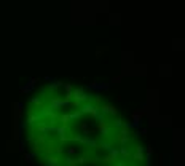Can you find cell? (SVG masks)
Returning a JSON list of instances; mask_svg holds the SVG:
<instances>
[{
	"mask_svg": "<svg viewBox=\"0 0 185 166\" xmlns=\"http://www.w3.org/2000/svg\"><path fill=\"white\" fill-rule=\"evenodd\" d=\"M97 130L102 134V137H110L113 134V125L110 122H107L104 118V115H99L97 117Z\"/></svg>",
	"mask_w": 185,
	"mask_h": 166,
	"instance_id": "obj_1",
	"label": "cell"
},
{
	"mask_svg": "<svg viewBox=\"0 0 185 166\" xmlns=\"http://www.w3.org/2000/svg\"><path fill=\"white\" fill-rule=\"evenodd\" d=\"M131 139H133V136L128 131V128H120L117 131V134L113 136V142L121 145V147H126L129 142H131Z\"/></svg>",
	"mask_w": 185,
	"mask_h": 166,
	"instance_id": "obj_2",
	"label": "cell"
},
{
	"mask_svg": "<svg viewBox=\"0 0 185 166\" xmlns=\"http://www.w3.org/2000/svg\"><path fill=\"white\" fill-rule=\"evenodd\" d=\"M26 114H27V117H26V125H35L37 122H40V120H42L39 110H37L35 107H32V106H29V107L26 109Z\"/></svg>",
	"mask_w": 185,
	"mask_h": 166,
	"instance_id": "obj_3",
	"label": "cell"
},
{
	"mask_svg": "<svg viewBox=\"0 0 185 166\" xmlns=\"http://www.w3.org/2000/svg\"><path fill=\"white\" fill-rule=\"evenodd\" d=\"M72 99L73 101H78V102L85 104V102H91V96L88 93H85L81 88H75L72 89Z\"/></svg>",
	"mask_w": 185,
	"mask_h": 166,
	"instance_id": "obj_4",
	"label": "cell"
},
{
	"mask_svg": "<svg viewBox=\"0 0 185 166\" xmlns=\"http://www.w3.org/2000/svg\"><path fill=\"white\" fill-rule=\"evenodd\" d=\"M80 112L91 115V118H97L99 117V107L94 106V104H91V102H85V104H81V110H80Z\"/></svg>",
	"mask_w": 185,
	"mask_h": 166,
	"instance_id": "obj_5",
	"label": "cell"
},
{
	"mask_svg": "<svg viewBox=\"0 0 185 166\" xmlns=\"http://www.w3.org/2000/svg\"><path fill=\"white\" fill-rule=\"evenodd\" d=\"M99 114L101 115H112V117H117V114H118V110H117V107L115 106H112V104H102L99 107Z\"/></svg>",
	"mask_w": 185,
	"mask_h": 166,
	"instance_id": "obj_6",
	"label": "cell"
},
{
	"mask_svg": "<svg viewBox=\"0 0 185 166\" xmlns=\"http://www.w3.org/2000/svg\"><path fill=\"white\" fill-rule=\"evenodd\" d=\"M133 158H134V160H136L137 163H142V161L145 160L142 145H134V153H133Z\"/></svg>",
	"mask_w": 185,
	"mask_h": 166,
	"instance_id": "obj_7",
	"label": "cell"
},
{
	"mask_svg": "<svg viewBox=\"0 0 185 166\" xmlns=\"http://www.w3.org/2000/svg\"><path fill=\"white\" fill-rule=\"evenodd\" d=\"M45 160H46L45 164H48V166H59V163H61V158L59 156H54V155H48Z\"/></svg>",
	"mask_w": 185,
	"mask_h": 166,
	"instance_id": "obj_8",
	"label": "cell"
},
{
	"mask_svg": "<svg viewBox=\"0 0 185 166\" xmlns=\"http://www.w3.org/2000/svg\"><path fill=\"white\" fill-rule=\"evenodd\" d=\"M31 106H32V107H35V109H42L43 106H46V101H45V96L32 99V101H31Z\"/></svg>",
	"mask_w": 185,
	"mask_h": 166,
	"instance_id": "obj_9",
	"label": "cell"
},
{
	"mask_svg": "<svg viewBox=\"0 0 185 166\" xmlns=\"http://www.w3.org/2000/svg\"><path fill=\"white\" fill-rule=\"evenodd\" d=\"M144 114H145L144 109H142V110H141V109L136 110V112L133 114V122H134V123H139V122H141V118L144 117Z\"/></svg>",
	"mask_w": 185,
	"mask_h": 166,
	"instance_id": "obj_10",
	"label": "cell"
},
{
	"mask_svg": "<svg viewBox=\"0 0 185 166\" xmlns=\"http://www.w3.org/2000/svg\"><path fill=\"white\" fill-rule=\"evenodd\" d=\"M80 130H81L83 136H89V126H88V123L81 122V125H80Z\"/></svg>",
	"mask_w": 185,
	"mask_h": 166,
	"instance_id": "obj_11",
	"label": "cell"
},
{
	"mask_svg": "<svg viewBox=\"0 0 185 166\" xmlns=\"http://www.w3.org/2000/svg\"><path fill=\"white\" fill-rule=\"evenodd\" d=\"M120 153H121V156H123L121 160H128L129 156H131V152H129L126 147H121V149H120Z\"/></svg>",
	"mask_w": 185,
	"mask_h": 166,
	"instance_id": "obj_12",
	"label": "cell"
},
{
	"mask_svg": "<svg viewBox=\"0 0 185 166\" xmlns=\"http://www.w3.org/2000/svg\"><path fill=\"white\" fill-rule=\"evenodd\" d=\"M64 163H66L67 166H77V161L72 160V158H66V160H64Z\"/></svg>",
	"mask_w": 185,
	"mask_h": 166,
	"instance_id": "obj_13",
	"label": "cell"
}]
</instances>
